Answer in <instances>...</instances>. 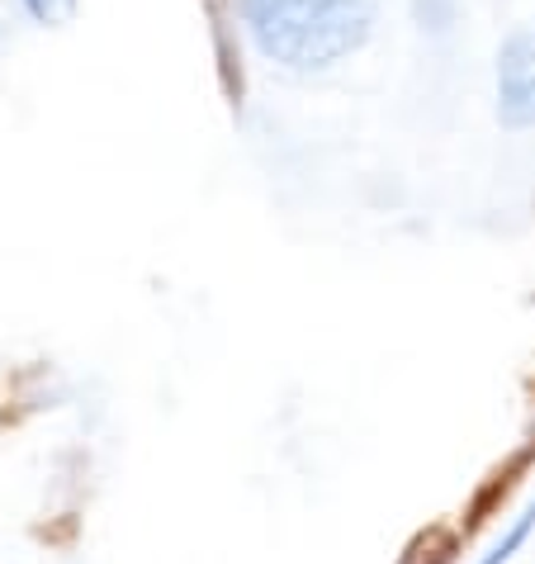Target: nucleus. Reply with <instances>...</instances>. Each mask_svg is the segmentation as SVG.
Returning <instances> with one entry per match:
<instances>
[{"mask_svg": "<svg viewBox=\"0 0 535 564\" xmlns=\"http://www.w3.org/2000/svg\"><path fill=\"white\" fill-rule=\"evenodd\" d=\"M256 53L285 72H327L356 57L380 24V0H238Z\"/></svg>", "mask_w": 535, "mask_h": 564, "instance_id": "nucleus-1", "label": "nucleus"}, {"mask_svg": "<svg viewBox=\"0 0 535 564\" xmlns=\"http://www.w3.org/2000/svg\"><path fill=\"white\" fill-rule=\"evenodd\" d=\"M493 96L502 129H535V29H516L498 48Z\"/></svg>", "mask_w": 535, "mask_h": 564, "instance_id": "nucleus-2", "label": "nucleus"}, {"mask_svg": "<svg viewBox=\"0 0 535 564\" xmlns=\"http://www.w3.org/2000/svg\"><path fill=\"white\" fill-rule=\"evenodd\" d=\"M531 536H535V498L526 503V512L516 517V522H512L507 531H502V541H498L493 551H488L479 564H512V560H516V551H522V545H526Z\"/></svg>", "mask_w": 535, "mask_h": 564, "instance_id": "nucleus-3", "label": "nucleus"}, {"mask_svg": "<svg viewBox=\"0 0 535 564\" xmlns=\"http://www.w3.org/2000/svg\"><path fill=\"white\" fill-rule=\"evenodd\" d=\"M455 555V536L450 531H422V536L407 545L398 564H450Z\"/></svg>", "mask_w": 535, "mask_h": 564, "instance_id": "nucleus-4", "label": "nucleus"}, {"mask_svg": "<svg viewBox=\"0 0 535 564\" xmlns=\"http://www.w3.org/2000/svg\"><path fill=\"white\" fill-rule=\"evenodd\" d=\"M76 6H81V0H24L29 20H34V24H48V29H62V24H72Z\"/></svg>", "mask_w": 535, "mask_h": 564, "instance_id": "nucleus-5", "label": "nucleus"}]
</instances>
